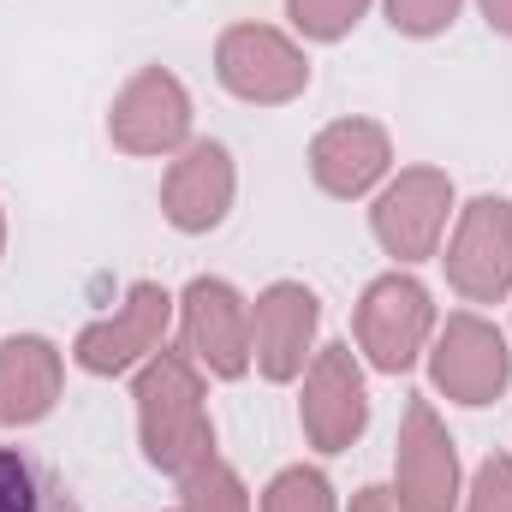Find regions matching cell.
Listing matches in <instances>:
<instances>
[{
	"instance_id": "7a4b0ae2",
	"label": "cell",
	"mask_w": 512,
	"mask_h": 512,
	"mask_svg": "<svg viewBox=\"0 0 512 512\" xmlns=\"http://www.w3.org/2000/svg\"><path fill=\"white\" fill-rule=\"evenodd\" d=\"M215 66H221V84L245 102H292L310 78L304 54L280 30H262V24L227 30L221 48H215Z\"/></svg>"
},
{
	"instance_id": "2e32d148",
	"label": "cell",
	"mask_w": 512,
	"mask_h": 512,
	"mask_svg": "<svg viewBox=\"0 0 512 512\" xmlns=\"http://www.w3.org/2000/svg\"><path fill=\"white\" fill-rule=\"evenodd\" d=\"M0 512H84V507L72 501L66 477L48 459H36L24 447H0Z\"/></svg>"
},
{
	"instance_id": "9c48e42d",
	"label": "cell",
	"mask_w": 512,
	"mask_h": 512,
	"mask_svg": "<svg viewBox=\"0 0 512 512\" xmlns=\"http://www.w3.org/2000/svg\"><path fill=\"white\" fill-rule=\"evenodd\" d=\"M447 203H453V185L429 167L417 173H399V185L376 203V239L399 262H417V256H435V239L447 227Z\"/></svg>"
},
{
	"instance_id": "5bb4252c",
	"label": "cell",
	"mask_w": 512,
	"mask_h": 512,
	"mask_svg": "<svg viewBox=\"0 0 512 512\" xmlns=\"http://www.w3.org/2000/svg\"><path fill=\"white\" fill-rule=\"evenodd\" d=\"M310 173H316V185L334 191V197L370 191L387 173L382 126H370V120H340V126H328L316 137V149H310Z\"/></svg>"
},
{
	"instance_id": "52a82bcc",
	"label": "cell",
	"mask_w": 512,
	"mask_h": 512,
	"mask_svg": "<svg viewBox=\"0 0 512 512\" xmlns=\"http://www.w3.org/2000/svg\"><path fill=\"white\" fill-rule=\"evenodd\" d=\"M423 334H429V292L405 274H387L364 292L358 304V340L364 352L376 358V370H405L417 352H423Z\"/></svg>"
},
{
	"instance_id": "d6986e66",
	"label": "cell",
	"mask_w": 512,
	"mask_h": 512,
	"mask_svg": "<svg viewBox=\"0 0 512 512\" xmlns=\"http://www.w3.org/2000/svg\"><path fill=\"white\" fill-rule=\"evenodd\" d=\"M286 6H292V18H298V30H304V36L334 42V36H346V30L364 18V6H370V0H286Z\"/></svg>"
},
{
	"instance_id": "ac0fdd59",
	"label": "cell",
	"mask_w": 512,
	"mask_h": 512,
	"mask_svg": "<svg viewBox=\"0 0 512 512\" xmlns=\"http://www.w3.org/2000/svg\"><path fill=\"white\" fill-rule=\"evenodd\" d=\"M262 512H334V495L322 483V471H280L262 495Z\"/></svg>"
},
{
	"instance_id": "e0dca14e",
	"label": "cell",
	"mask_w": 512,
	"mask_h": 512,
	"mask_svg": "<svg viewBox=\"0 0 512 512\" xmlns=\"http://www.w3.org/2000/svg\"><path fill=\"white\" fill-rule=\"evenodd\" d=\"M179 512H251L245 507V489H239V477L227 471V465H203V471H191L185 477V501Z\"/></svg>"
},
{
	"instance_id": "7c38bea8",
	"label": "cell",
	"mask_w": 512,
	"mask_h": 512,
	"mask_svg": "<svg viewBox=\"0 0 512 512\" xmlns=\"http://www.w3.org/2000/svg\"><path fill=\"white\" fill-rule=\"evenodd\" d=\"M435 382L459 405H489L507 387V346L483 316H453L435 346Z\"/></svg>"
},
{
	"instance_id": "603a6c76",
	"label": "cell",
	"mask_w": 512,
	"mask_h": 512,
	"mask_svg": "<svg viewBox=\"0 0 512 512\" xmlns=\"http://www.w3.org/2000/svg\"><path fill=\"white\" fill-rule=\"evenodd\" d=\"M483 12H489V24H495V30H507V36H512V0H483Z\"/></svg>"
},
{
	"instance_id": "5b68a950",
	"label": "cell",
	"mask_w": 512,
	"mask_h": 512,
	"mask_svg": "<svg viewBox=\"0 0 512 512\" xmlns=\"http://www.w3.org/2000/svg\"><path fill=\"white\" fill-rule=\"evenodd\" d=\"M185 352L197 364H209L215 376H245L251 364V310L239 304V292L227 280H191L185 286Z\"/></svg>"
},
{
	"instance_id": "7402d4cb",
	"label": "cell",
	"mask_w": 512,
	"mask_h": 512,
	"mask_svg": "<svg viewBox=\"0 0 512 512\" xmlns=\"http://www.w3.org/2000/svg\"><path fill=\"white\" fill-rule=\"evenodd\" d=\"M352 512H399V501H393L387 489H364V495L352 501Z\"/></svg>"
},
{
	"instance_id": "cb8c5ba5",
	"label": "cell",
	"mask_w": 512,
	"mask_h": 512,
	"mask_svg": "<svg viewBox=\"0 0 512 512\" xmlns=\"http://www.w3.org/2000/svg\"><path fill=\"white\" fill-rule=\"evenodd\" d=\"M0 239H6V227H0Z\"/></svg>"
},
{
	"instance_id": "ba28073f",
	"label": "cell",
	"mask_w": 512,
	"mask_h": 512,
	"mask_svg": "<svg viewBox=\"0 0 512 512\" xmlns=\"http://www.w3.org/2000/svg\"><path fill=\"white\" fill-rule=\"evenodd\" d=\"M370 405H364V376L352 364V346H328L316 364H310V382H304V429L322 453H346L364 429Z\"/></svg>"
},
{
	"instance_id": "ffe728a7",
	"label": "cell",
	"mask_w": 512,
	"mask_h": 512,
	"mask_svg": "<svg viewBox=\"0 0 512 512\" xmlns=\"http://www.w3.org/2000/svg\"><path fill=\"white\" fill-rule=\"evenodd\" d=\"M387 12H393V24H399L405 36H435V30L453 24L459 0H387Z\"/></svg>"
},
{
	"instance_id": "277c9868",
	"label": "cell",
	"mask_w": 512,
	"mask_h": 512,
	"mask_svg": "<svg viewBox=\"0 0 512 512\" xmlns=\"http://www.w3.org/2000/svg\"><path fill=\"white\" fill-rule=\"evenodd\" d=\"M459 495V459L447 429L435 423V411L423 399L405 405V429H399V512H453Z\"/></svg>"
},
{
	"instance_id": "30bf717a",
	"label": "cell",
	"mask_w": 512,
	"mask_h": 512,
	"mask_svg": "<svg viewBox=\"0 0 512 512\" xmlns=\"http://www.w3.org/2000/svg\"><path fill=\"white\" fill-rule=\"evenodd\" d=\"M108 131H114V143L131 149V155H161V149H173L191 131V102H185V90L161 66H149V72L131 78L126 96L114 102Z\"/></svg>"
},
{
	"instance_id": "3957f363",
	"label": "cell",
	"mask_w": 512,
	"mask_h": 512,
	"mask_svg": "<svg viewBox=\"0 0 512 512\" xmlns=\"http://www.w3.org/2000/svg\"><path fill=\"white\" fill-rule=\"evenodd\" d=\"M447 280L471 304H495L512 286V209L501 197H477L459 221V239L447 251Z\"/></svg>"
},
{
	"instance_id": "4fadbf2b",
	"label": "cell",
	"mask_w": 512,
	"mask_h": 512,
	"mask_svg": "<svg viewBox=\"0 0 512 512\" xmlns=\"http://www.w3.org/2000/svg\"><path fill=\"white\" fill-rule=\"evenodd\" d=\"M233 203V161L221 143H197L185 149V161H173L167 185H161V209L179 233H209Z\"/></svg>"
},
{
	"instance_id": "9a60e30c",
	"label": "cell",
	"mask_w": 512,
	"mask_h": 512,
	"mask_svg": "<svg viewBox=\"0 0 512 512\" xmlns=\"http://www.w3.org/2000/svg\"><path fill=\"white\" fill-rule=\"evenodd\" d=\"M60 399V352L48 340H6L0 346V423H36Z\"/></svg>"
},
{
	"instance_id": "44dd1931",
	"label": "cell",
	"mask_w": 512,
	"mask_h": 512,
	"mask_svg": "<svg viewBox=\"0 0 512 512\" xmlns=\"http://www.w3.org/2000/svg\"><path fill=\"white\" fill-rule=\"evenodd\" d=\"M465 512H512V459H489L477 471V489H471Z\"/></svg>"
},
{
	"instance_id": "8fae6325",
	"label": "cell",
	"mask_w": 512,
	"mask_h": 512,
	"mask_svg": "<svg viewBox=\"0 0 512 512\" xmlns=\"http://www.w3.org/2000/svg\"><path fill=\"white\" fill-rule=\"evenodd\" d=\"M316 334V292L280 280L251 310V358L268 382H292L304 370V346Z\"/></svg>"
},
{
	"instance_id": "6da1fadb",
	"label": "cell",
	"mask_w": 512,
	"mask_h": 512,
	"mask_svg": "<svg viewBox=\"0 0 512 512\" xmlns=\"http://www.w3.org/2000/svg\"><path fill=\"white\" fill-rule=\"evenodd\" d=\"M137 417H143V453L167 477H191L209 465L215 429L203 417V387L191 376L185 352H155V364L137 376Z\"/></svg>"
},
{
	"instance_id": "8992f818",
	"label": "cell",
	"mask_w": 512,
	"mask_h": 512,
	"mask_svg": "<svg viewBox=\"0 0 512 512\" xmlns=\"http://www.w3.org/2000/svg\"><path fill=\"white\" fill-rule=\"evenodd\" d=\"M167 316H173V298H167L155 280H137V286L126 292V310H120L114 322L84 328L72 352H78V364H84L90 376H120V370H131V364H137V358L161 352Z\"/></svg>"
}]
</instances>
